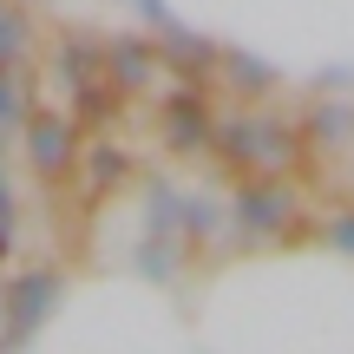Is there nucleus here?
<instances>
[{
  "label": "nucleus",
  "mask_w": 354,
  "mask_h": 354,
  "mask_svg": "<svg viewBox=\"0 0 354 354\" xmlns=\"http://www.w3.org/2000/svg\"><path fill=\"white\" fill-rule=\"evenodd\" d=\"M165 138H171V151H210L216 145V118L197 92H171L165 99Z\"/></svg>",
  "instance_id": "nucleus-3"
},
{
  "label": "nucleus",
  "mask_w": 354,
  "mask_h": 354,
  "mask_svg": "<svg viewBox=\"0 0 354 354\" xmlns=\"http://www.w3.org/2000/svg\"><path fill=\"white\" fill-rule=\"evenodd\" d=\"M13 250V190H7V177H0V256Z\"/></svg>",
  "instance_id": "nucleus-13"
},
{
  "label": "nucleus",
  "mask_w": 354,
  "mask_h": 354,
  "mask_svg": "<svg viewBox=\"0 0 354 354\" xmlns=\"http://www.w3.org/2000/svg\"><path fill=\"white\" fill-rule=\"evenodd\" d=\"M328 243H335V250H348V256H354V210H348V216H335V223H328Z\"/></svg>",
  "instance_id": "nucleus-14"
},
{
  "label": "nucleus",
  "mask_w": 354,
  "mask_h": 354,
  "mask_svg": "<svg viewBox=\"0 0 354 354\" xmlns=\"http://www.w3.org/2000/svg\"><path fill=\"white\" fill-rule=\"evenodd\" d=\"M223 66H230V79H236V92H243V99H263V92L276 86V73H269L263 59H243V53H223Z\"/></svg>",
  "instance_id": "nucleus-10"
},
{
  "label": "nucleus",
  "mask_w": 354,
  "mask_h": 354,
  "mask_svg": "<svg viewBox=\"0 0 354 354\" xmlns=\"http://www.w3.org/2000/svg\"><path fill=\"white\" fill-rule=\"evenodd\" d=\"M216 145H223L230 165H243V171H282L302 151V138H295L289 125H276V118H230V125H216Z\"/></svg>",
  "instance_id": "nucleus-1"
},
{
  "label": "nucleus",
  "mask_w": 354,
  "mask_h": 354,
  "mask_svg": "<svg viewBox=\"0 0 354 354\" xmlns=\"http://www.w3.org/2000/svg\"><path fill=\"white\" fill-rule=\"evenodd\" d=\"M158 39H165V53H171L177 66H216V59H223V53H216L210 39L184 33V26H177V20H165V33H158Z\"/></svg>",
  "instance_id": "nucleus-7"
},
{
  "label": "nucleus",
  "mask_w": 354,
  "mask_h": 354,
  "mask_svg": "<svg viewBox=\"0 0 354 354\" xmlns=\"http://www.w3.org/2000/svg\"><path fill=\"white\" fill-rule=\"evenodd\" d=\"M118 171H125V158H118L112 145H99V151H92V177H99V184H112Z\"/></svg>",
  "instance_id": "nucleus-12"
},
{
  "label": "nucleus",
  "mask_w": 354,
  "mask_h": 354,
  "mask_svg": "<svg viewBox=\"0 0 354 354\" xmlns=\"http://www.w3.org/2000/svg\"><path fill=\"white\" fill-rule=\"evenodd\" d=\"M53 295H59V276H53V269H26V276L13 282V295H7V342L33 335L39 322L53 315Z\"/></svg>",
  "instance_id": "nucleus-2"
},
{
  "label": "nucleus",
  "mask_w": 354,
  "mask_h": 354,
  "mask_svg": "<svg viewBox=\"0 0 354 354\" xmlns=\"http://www.w3.org/2000/svg\"><path fill=\"white\" fill-rule=\"evenodd\" d=\"M20 59H26V13L13 0H0V66L13 73Z\"/></svg>",
  "instance_id": "nucleus-9"
},
{
  "label": "nucleus",
  "mask_w": 354,
  "mask_h": 354,
  "mask_svg": "<svg viewBox=\"0 0 354 354\" xmlns=\"http://www.w3.org/2000/svg\"><path fill=\"white\" fill-rule=\"evenodd\" d=\"M105 66H112V86L118 92H138L145 79H151V46H145V39H112V46H105Z\"/></svg>",
  "instance_id": "nucleus-6"
},
{
  "label": "nucleus",
  "mask_w": 354,
  "mask_h": 354,
  "mask_svg": "<svg viewBox=\"0 0 354 354\" xmlns=\"http://www.w3.org/2000/svg\"><path fill=\"white\" fill-rule=\"evenodd\" d=\"M315 131H322V145H342L348 131H354V112H342V105H328V112H315Z\"/></svg>",
  "instance_id": "nucleus-11"
},
{
  "label": "nucleus",
  "mask_w": 354,
  "mask_h": 354,
  "mask_svg": "<svg viewBox=\"0 0 354 354\" xmlns=\"http://www.w3.org/2000/svg\"><path fill=\"white\" fill-rule=\"evenodd\" d=\"M26 151H33V171L39 177H59L66 165H73V125L33 112V125H26Z\"/></svg>",
  "instance_id": "nucleus-5"
},
{
  "label": "nucleus",
  "mask_w": 354,
  "mask_h": 354,
  "mask_svg": "<svg viewBox=\"0 0 354 354\" xmlns=\"http://www.w3.org/2000/svg\"><path fill=\"white\" fill-rule=\"evenodd\" d=\"M59 79H66V86L99 79V46H92V39H66V46H59Z\"/></svg>",
  "instance_id": "nucleus-8"
},
{
  "label": "nucleus",
  "mask_w": 354,
  "mask_h": 354,
  "mask_svg": "<svg viewBox=\"0 0 354 354\" xmlns=\"http://www.w3.org/2000/svg\"><path fill=\"white\" fill-rule=\"evenodd\" d=\"M289 216H295V197L282 184H250L236 197V223H243V236H282L289 230Z\"/></svg>",
  "instance_id": "nucleus-4"
}]
</instances>
